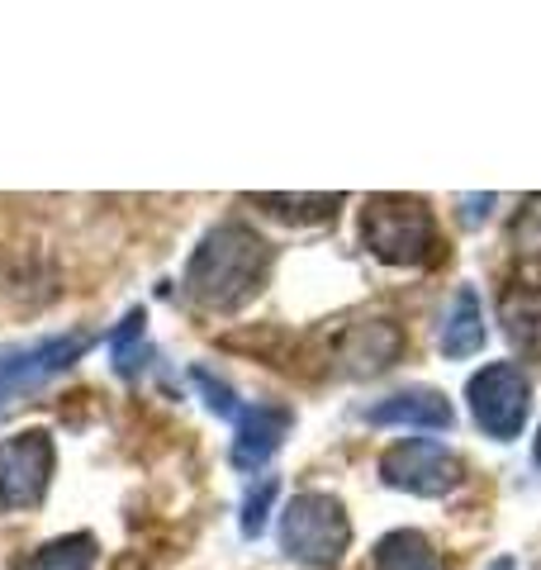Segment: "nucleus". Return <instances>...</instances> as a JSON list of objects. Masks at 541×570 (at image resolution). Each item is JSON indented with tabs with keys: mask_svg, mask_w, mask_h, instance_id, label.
I'll return each mask as SVG.
<instances>
[{
	"mask_svg": "<svg viewBox=\"0 0 541 570\" xmlns=\"http://www.w3.org/2000/svg\"><path fill=\"white\" fill-rule=\"evenodd\" d=\"M243 200L252 209H262L266 219H281V224H291V228H314V224H333L337 219V209L347 205V195H291V190H252L243 195Z\"/></svg>",
	"mask_w": 541,
	"mask_h": 570,
	"instance_id": "ddd939ff",
	"label": "nucleus"
},
{
	"mask_svg": "<svg viewBox=\"0 0 541 570\" xmlns=\"http://www.w3.org/2000/svg\"><path fill=\"white\" fill-rule=\"evenodd\" d=\"M484 570H518V561H513V557H494V561L484 566Z\"/></svg>",
	"mask_w": 541,
	"mask_h": 570,
	"instance_id": "412c9836",
	"label": "nucleus"
},
{
	"mask_svg": "<svg viewBox=\"0 0 541 570\" xmlns=\"http://www.w3.org/2000/svg\"><path fill=\"white\" fill-rule=\"evenodd\" d=\"M361 419L371 428H419V433H451L456 428V409L437 385H409L394 395L375 400L361 409Z\"/></svg>",
	"mask_w": 541,
	"mask_h": 570,
	"instance_id": "9d476101",
	"label": "nucleus"
},
{
	"mask_svg": "<svg viewBox=\"0 0 541 570\" xmlns=\"http://www.w3.org/2000/svg\"><path fill=\"white\" fill-rule=\"evenodd\" d=\"M110 362L119 381H138L153 362V343H148V314L129 309L119 318V328L110 333Z\"/></svg>",
	"mask_w": 541,
	"mask_h": 570,
	"instance_id": "2eb2a0df",
	"label": "nucleus"
},
{
	"mask_svg": "<svg viewBox=\"0 0 541 570\" xmlns=\"http://www.w3.org/2000/svg\"><path fill=\"white\" fill-rule=\"evenodd\" d=\"M90 337L86 328H71L58 337H39V343H24V347H0V409H6L14 395H29V390L48 385L52 376H62L90 352Z\"/></svg>",
	"mask_w": 541,
	"mask_h": 570,
	"instance_id": "0eeeda50",
	"label": "nucleus"
},
{
	"mask_svg": "<svg viewBox=\"0 0 541 570\" xmlns=\"http://www.w3.org/2000/svg\"><path fill=\"white\" fill-rule=\"evenodd\" d=\"M291 428H295V409H285V404H243V414L233 419V448H228L233 471L262 475L266 461L285 448Z\"/></svg>",
	"mask_w": 541,
	"mask_h": 570,
	"instance_id": "1a4fd4ad",
	"label": "nucleus"
},
{
	"mask_svg": "<svg viewBox=\"0 0 541 570\" xmlns=\"http://www.w3.org/2000/svg\"><path fill=\"white\" fill-rule=\"evenodd\" d=\"M381 480L390 490L413 494V499H446L465 485V461L456 448L446 442H432V438H404V442H390L381 452Z\"/></svg>",
	"mask_w": 541,
	"mask_h": 570,
	"instance_id": "39448f33",
	"label": "nucleus"
},
{
	"mask_svg": "<svg viewBox=\"0 0 541 570\" xmlns=\"http://www.w3.org/2000/svg\"><path fill=\"white\" fill-rule=\"evenodd\" d=\"M366 570H446V557L437 542L419 528H394L381 542L371 547V566Z\"/></svg>",
	"mask_w": 541,
	"mask_h": 570,
	"instance_id": "4468645a",
	"label": "nucleus"
},
{
	"mask_svg": "<svg viewBox=\"0 0 541 570\" xmlns=\"http://www.w3.org/2000/svg\"><path fill=\"white\" fill-rule=\"evenodd\" d=\"M276 494H281V480L276 475H262L257 485L247 490L243 513H238V528H243L247 542H257L262 532H266V519H270V504H276Z\"/></svg>",
	"mask_w": 541,
	"mask_h": 570,
	"instance_id": "a211bd4d",
	"label": "nucleus"
},
{
	"mask_svg": "<svg viewBox=\"0 0 541 570\" xmlns=\"http://www.w3.org/2000/svg\"><path fill=\"white\" fill-rule=\"evenodd\" d=\"M276 542L304 570H337L352 551V513L333 490H299L285 499Z\"/></svg>",
	"mask_w": 541,
	"mask_h": 570,
	"instance_id": "7ed1b4c3",
	"label": "nucleus"
},
{
	"mask_svg": "<svg viewBox=\"0 0 541 570\" xmlns=\"http://www.w3.org/2000/svg\"><path fill=\"white\" fill-rule=\"evenodd\" d=\"M270 266H276L270 238H262L243 219H219L195 243L186 276H180V291L205 314H243L266 291Z\"/></svg>",
	"mask_w": 541,
	"mask_h": 570,
	"instance_id": "f257e3e1",
	"label": "nucleus"
},
{
	"mask_svg": "<svg viewBox=\"0 0 541 570\" xmlns=\"http://www.w3.org/2000/svg\"><path fill=\"white\" fill-rule=\"evenodd\" d=\"M509 247L522 262H541V190H532L518 205L513 224H509Z\"/></svg>",
	"mask_w": 541,
	"mask_h": 570,
	"instance_id": "f3484780",
	"label": "nucleus"
},
{
	"mask_svg": "<svg viewBox=\"0 0 541 570\" xmlns=\"http://www.w3.org/2000/svg\"><path fill=\"white\" fill-rule=\"evenodd\" d=\"M361 247L385 262V266H400V272H423V266H437L442 262V228H437V214L423 195H366L361 205Z\"/></svg>",
	"mask_w": 541,
	"mask_h": 570,
	"instance_id": "f03ea898",
	"label": "nucleus"
},
{
	"mask_svg": "<svg viewBox=\"0 0 541 570\" xmlns=\"http://www.w3.org/2000/svg\"><path fill=\"white\" fill-rule=\"evenodd\" d=\"M499 328L522 362H541V285L509 281L499 291Z\"/></svg>",
	"mask_w": 541,
	"mask_h": 570,
	"instance_id": "9b49d317",
	"label": "nucleus"
},
{
	"mask_svg": "<svg viewBox=\"0 0 541 570\" xmlns=\"http://www.w3.org/2000/svg\"><path fill=\"white\" fill-rule=\"evenodd\" d=\"M52 475H58V442L48 428H24L0 442V509L6 513L43 509Z\"/></svg>",
	"mask_w": 541,
	"mask_h": 570,
	"instance_id": "423d86ee",
	"label": "nucleus"
},
{
	"mask_svg": "<svg viewBox=\"0 0 541 570\" xmlns=\"http://www.w3.org/2000/svg\"><path fill=\"white\" fill-rule=\"evenodd\" d=\"M96 561H100V542L90 532H62V538L33 551L24 570H96Z\"/></svg>",
	"mask_w": 541,
	"mask_h": 570,
	"instance_id": "dca6fc26",
	"label": "nucleus"
},
{
	"mask_svg": "<svg viewBox=\"0 0 541 570\" xmlns=\"http://www.w3.org/2000/svg\"><path fill=\"white\" fill-rule=\"evenodd\" d=\"M190 385L205 395V404H209V414H214V419H228V423H233V419L243 414L238 390H233L224 376H214L209 366H190Z\"/></svg>",
	"mask_w": 541,
	"mask_h": 570,
	"instance_id": "6ab92c4d",
	"label": "nucleus"
},
{
	"mask_svg": "<svg viewBox=\"0 0 541 570\" xmlns=\"http://www.w3.org/2000/svg\"><path fill=\"white\" fill-rule=\"evenodd\" d=\"M490 343V324H484V299L475 285H461L456 295H451V305L442 314V333H437V347L446 362H465V356L484 352Z\"/></svg>",
	"mask_w": 541,
	"mask_h": 570,
	"instance_id": "f8f14e48",
	"label": "nucleus"
},
{
	"mask_svg": "<svg viewBox=\"0 0 541 570\" xmlns=\"http://www.w3.org/2000/svg\"><path fill=\"white\" fill-rule=\"evenodd\" d=\"M465 404H471V419L484 438L518 442L532 419V381L518 362H484L465 381Z\"/></svg>",
	"mask_w": 541,
	"mask_h": 570,
	"instance_id": "20e7f679",
	"label": "nucleus"
},
{
	"mask_svg": "<svg viewBox=\"0 0 541 570\" xmlns=\"http://www.w3.org/2000/svg\"><path fill=\"white\" fill-rule=\"evenodd\" d=\"M456 205H461V224L480 228L484 219H490V209L499 205V195H456Z\"/></svg>",
	"mask_w": 541,
	"mask_h": 570,
	"instance_id": "aec40b11",
	"label": "nucleus"
},
{
	"mask_svg": "<svg viewBox=\"0 0 541 570\" xmlns=\"http://www.w3.org/2000/svg\"><path fill=\"white\" fill-rule=\"evenodd\" d=\"M404 347H409V337L394 318H385V314L356 318V324L337 333L333 366H337V376H347V381H371V376H385L390 366H400Z\"/></svg>",
	"mask_w": 541,
	"mask_h": 570,
	"instance_id": "6e6552de",
	"label": "nucleus"
},
{
	"mask_svg": "<svg viewBox=\"0 0 541 570\" xmlns=\"http://www.w3.org/2000/svg\"><path fill=\"white\" fill-rule=\"evenodd\" d=\"M532 461L541 466V428H537V438H532Z\"/></svg>",
	"mask_w": 541,
	"mask_h": 570,
	"instance_id": "4be33fe9",
	"label": "nucleus"
},
{
	"mask_svg": "<svg viewBox=\"0 0 541 570\" xmlns=\"http://www.w3.org/2000/svg\"><path fill=\"white\" fill-rule=\"evenodd\" d=\"M537 570H541V566H537Z\"/></svg>",
	"mask_w": 541,
	"mask_h": 570,
	"instance_id": "5701e85b",
	"label": "nucleus"
}]
</instances>
